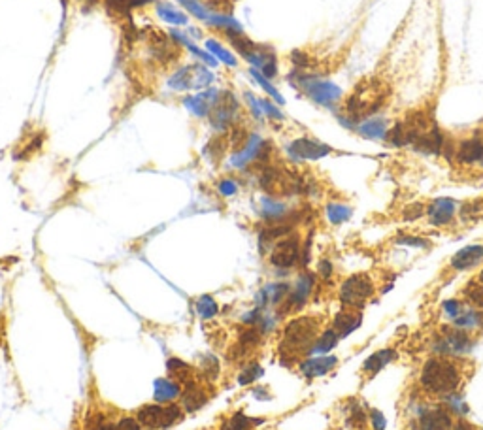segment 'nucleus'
<instances>
[{
  "label": "nucleus",
  "instance_id": "bb28decb",
  "mask_svg": "<svg viewBox=\"0 0 483 430\" xmlns=\"http://www.w3.org/2000/svg\"><path fill=\"white\" fill-rule=\"evenodd\" d=\"M206 47H208L210 53L214 55V57H217L221 62H225L227 67H236V62H238L236 61V57L230 53L228 49H225L223 44H219L217 40H208L206 42Z\"/></svg>",
  "mask_w": 483,
  "mask_h": 430
},
{
  "label": "nucleus",
  "instance_id": "9b49d317",
  "mask_svg": "<svg viewBox=\"0 0 483 430\" xmlns=\"http://www.w3.org/2000/svg\"><path fill=\"white\" fill-rule=\"evenodd\" d=\"M336 366H338V356L334 355L306 356V359L298 364L302 376H306L308 379L325 376V374H329L330 370H334Z\"/></svg>",
  "mask_w": 483,
  "mask_h": 430
},
{
  "label": "nucleus",
  "instance_id": "4be33fe9",
  "mask_svg": "<svg viewBox=\"0 0 483 430\" xmlns=\"http://www.w3.org/2000/svg\"><path fill=\"white\" fill-rule=\"evenodd\" d=\"M261 421H253L251 417H248L242 411H236L232 415L223 421V424L219 427V430H251L253 424H259Z\"/></svg>",
  "mask_w": 483,
  "mask_h": 430
},
{
  "label": "nucleus",
  "instance_id": "f3484780",
  "mask_svg": "<svg viewBox=\"0 0 483 430\" xmlns=\"http://www.w3.org/2000/svg\"><path fill=\"white\" fill-rule=\"evenodd\" d=\"M181 384H178L172 377H162V379H157L155 384V402L159 404H170L174 402L176 398L181 397Z\"/></svg>",
  "mask_w": 483,
  "mask_h": 430
},
{
  "label": "nucleus",
  "instance_id": "4468645a",
  "mask_svg": "<svg viewBox=\"0 0 483 430\" xmlns=\"http://www.w3.org/2000/svg\"><path fill=\"white\" fill-rule=\"evenodd\" d=\"M362 322V309H351V308H342L334 316L330 327L338 332V336L344 338L351 334L353 330H357L361 327Z\"/></svg>",
  "mask_w": 483,
  "mask_h": 430
},
{
  "label": "nucleus",
  "instance_id": "4c0bfd02",
  "mask_svg": "<svg viewBox=\"0 0 483 430\" xmlns=\"http://www.w3.org/2000/svg\"><path fill=\"white\" fill-rule=\"evenodd\" d=\"M474 282L483 283V266L480 270H477V274H476V277H474Z\"/></svg>",
  "mask_w": 483,
  "mask_h": 430
},
{
  "label": "nucleus",
  "instance_id": "dca6fc26",
  "mask_svg": "<svg viewBox=\"0 0 483 430\" xmlns=\"http://www.w3.org/2000/svg\"><path fill=\"white\" fill-rule=\"evenodd\" d=\"M396 359V350H393V347H385V350H380L376 351V353H372V355L364 361V364H362V374L368 377H374L376 374H380L387 364H391L393 361Z\"/></svg>",
  "mask_w": 483,
  "mask_h": 430
},
{
  "label": "nucleus",
  "instance_id": "a878e982",
  "mask_svg": "<svg viewBox=\"0 0 483 430\" xmlns=\"http://www.w3.org/2000/svg\"><path fill=\"white\" fill-rule=\"evenodd\" d=\"M195 309H196V313H198L202 319H210V317L217 316L219 306H217V302H215L212 296L204 295V296H201V298H196Z\"/></svg>",
  "mask_w": 483,
  "mask_h": 430
},
{
  "label": "nucleus",
  "instance_id": "1a4fd4ad",
  "mask_svg": "<svg viewBox=\"0 0 483 430\" xmlns=\"http://www.w3.org/2000/svg\"><path fill=\"white\" fill-rule=\"evenodd\" d=\"M148 47L151 57L157 62H161V64L174 62L176 57L180 55V47H178V44L172 38H167V36L157 33L151 34V38L148 40Z\"/></svg>",
  "mask_w": 483,
  "mask_h": 430
},
{
  "label": "nucleus",
  "instance_id": "6ab92c4d",
  "mask_svg": "<svg viewBox=\"0 0 483 430\" xmlns=\"http://www.w3.org/2000/svg\"><path fill=\"white\" fill-rule=\"evenodd\" d=\"M168 85L174 91H189L195 89V67H183L180 70H176L174 74L170 76Z\"/></svg>",
  "mask_w": 483,
  "mask_h": 430
},
{
  "label": "nucleus",
  "instance_id": "58836bf2",
  "mask_svg": "<svg viewBox=\"0 0 483 430\" xmlns=\"http://www.w3.org/2000/svg\"><path fill=\"white\" fill-rule=\"evenodd\" d=\"M60 2H62V4H65V2H67V0H60Z\"/></svg>",
  "mask_w": 483,
  "mask_h": 430
},
{
  "label": "nucleus",
  "instance_id": "f704fd0d",
  "mask_svg": "<svg viewBox=\"0 0 483 430\" xmlns=\"http://www.w3.org/2000/svg\"><path fill=\"white\" fill-rule=\"evenodd\" d=\"M259 104H261V110L262 114H266L270 117V119H280L282 121V114H280V110L272 104L270 101H259Z\"/></svg>",
  "mask_w": 483,
  "mask_h": 430
},
{
  "label": "nucleus",
  "instance_id": "5701e85b",
  "mask_svg": "<svg viewBox=\"0 0 483 430\" xmlns=\"http://www.w3.org/2000/svg\"><path fill=\"white\" fill-rule=\"evenodd\" d=\"M262 374H264V370H262L261 364L255 363V361H249V363H246V366L240 370V374H238V385L246 387V385L255 384Z\"/></svg>",
  "mask_w": 483,
  "mask_h": 430
},
{
  "label": "nucleus",
  "instance_id": "39448f33",
  "mask_svg": "<svg viewBox=\"0 0 483 430\" xmlns=\"http://www.w3.org/2000/svg\"><path fill=\"white\" fill-rule=\"evenodd\" d=\"M302 261V242L300 236L289 232L287 236L280 238L270 248V264L274 268L291 270Z\"/></svg>",
  "mask_w": 483,
  "mask_h": 430
},
{
  "label": "nucleus",
  "instance_id": "c9c22d12",
  "mask_svg": "<svg viewBox=\"0 0 483 430\" xmlns=\"http://www.w3.org/2000/svg\"><path fill=\"white\" fill-rule=\"evenodd\" d=\"M332 272H334V268H332V264H330L329 261L319 262L317 274H319V277H321V280H329V277L332 276Z\"/></svg>",
  "mask_w": 483,
  "mask_h": 430
},
{
  "label": "nucleus",
  "instance_id": "ddd939ff",
  "mask_svg": "<svg viewBox=\"0 0 483 430\" xmlns=\"http://www.w3.org/2000/svg\"><path fill=\"white\" fill-rule=\"evenodd\" d=\"M453 421L455 419L451 415V411L442 408V406H438L434 410L425 411L419 417V423H417L416 430H450Z\"/></svg>",
  "mask_w": 483,
  "mask_h": 430
},
{
  "label": "nucleus",
  "instance_id": "412c9836",
  "mask_svg": "<svg viewBox=\"0 0 483 430\" xmlns=\"http://www.w3.org/2000/svg\"><path fill=\"white\" fill-rule=\"evenodd\" d=\"M157 15L162 21L170 23V25H187V15L183 14L181 10H178V8L172 6V4H167V2H159L157 4Z\"/></svg>",
  "mask_w": 483,
  "mask_h": 430
},
{
  "label": "nucleus",
  "instance_id": "2f4dec72",
  "mask_svg": "<svg viewBox=\"0 0 483 430\" xmlns=\"http://www.w3.org/2000/svg\"><path fill=\"white\" fill-rule=\"evenodd\" d=\"M217 191L221 196H235L238 193V182L232 178H225L217 183Z\"/></svg>",
  "mask_w": 483,
  "mask_h": 430
},
{
  "label": "nucleus",
  "instance_id": "9d476101",
  "mask_svg": "<svg viewBox=\"0 0 483 430\" xmlns=\"http://www.w3.org/2000/svg\"><path fill=\"white\" fill-rule=\"evenodd\" d=\"M455 159L461 164H476L483 161V136H470L453 146Z\"/></svg>",
  "mask_w": 483,
  "mask_h": 430
},
{
  "label": "nucleus",
  "instance_id": "f8f14e48",
  "mask_svg": "<svg viewBox=\"0 0 483 430\" xmlns=\"http://www.w3.org/2000/svg\"><path fill=\"white\" fill-rule=\"evenodd\" d=\"M181 408L185 410V413H193L204 408L208 404V393L204 389V385L196 384V381H189L183 385L181 390Z\"/></svg>",
  "mask_w": 483,
  "mask_h": 430
},
{
  "label": "nucleus",
  "instance_id": "20e7f679",
  "mask_svg": "<svg viewBox=\"0 0 483 430\" xmlns=\"http://www.w3.org/2000/svg\"><path fill=\"white\" fill-rule=\"evenodd\" d=\"M185 415V410L178 404H146L136 411V419L142 424V429L149 430H167L174 424L181 423Z\"/></svg>",
  "mask_w": 483,
  "mask_h": 430
},
{
  "label": "nucleus",
  "instance_id": "c85d7f7f",
  "mask_svg": "<svg viewBox=\"0 0 483 430\" xmlns=\"http://www.w3.org/2000/svg\"><path fill=\"white\" fill-rule=\"evenodd\" d=\"M225 149H227V141H225V138H221V136H215V138H212V140L208 141V146H206V155H208L212 161L217 162V161H221Z\"/></svg>",
  "mask_w": 483,
  "mask_h": 430
},
{
  "label": "nucleus",
  "instance_id": "f03ea898",
  "mask_svg": "<svg viewBox=\"0 0 483 430\" xmlns=\"http://www.w3.org/2000/svg\"><path fill=\"white\" fill-rule=\"evenodd\" d=\"M323 319L319 316H298L283 327L280 338V356L285 361H298L312 355L321 334Z\"/></svg>",
  "mask_w": 483,
  "mask_h": 430
},
{
  "label": "nucleus",
  "instance_id": "cd10ccee",
  "mask_svg": "<svg viewBox=\"0 0 483 430\" xmlns=\"http://www.w3.org/2000/svg\"><path fill=\"white\" fill-rule=\"evenodd\" d=\"M149 2H153V0H106L108 8L114 10L115 14H128L130 10L146 6Z\"/></svg>",
  "mask_w": 483,
  "mask_h": 430
},
{
  "label": "nucleus",
  "instance_id": "423d86ee",
  "mask_svg": "<svg viewBox=\"0 0 483 430\" xmlns=\"http://www.w3.org/2000/svg\"><path fill=\"white\" fill-rule=\"evenodd\" d=\"M240 112V102L230 91H221L214 106L210 110V123L217 132H225L228 128L236 127V117Z\"/></svg>",
  "mask_w": 483,
  "mask_h": 430
},
{
  "label": "nucleus",
  "instance_id": "2eb2a0df",
  "mask_svg": "<svg viewBox=\"0 0 483 430\" xmlns=\"http://www.w3.org/2000/svg\"><path fill=\"white\" fill-rule=\"evenodd\" d=\"M289 153L296 157V159L316 161V159H321L323 155L330 153V149L327 146L319 144V141L308 140V138H298V140H295L289 146Z\"/></svg>",
  "mask_w": 483,
  "mask_h": 430
},
{
  "label": "nucleus",
  "instance_id": "7c9ffc66",
  "mask_svg": "<svg viewBox=\"0 0 483 430\" xmlns=\"http://www.w3.org/2000/svg\"><path fill=\"white\" fill-rule=\"evenodd\" d=\"M201 372L204 374L206 377H215L219 376V359L214 355H206L204 359H202V364H201Z\"/></svg>",
  "mask_w": 483,
  "mask_h": 430
},
{
  "label": "nucleus",
  "instance_id": "72a5a7b5",
  "mask_svg": "<svg viewBox=\"0 0 483 430\" xmlns=\"http://www.w3.org/2000/svg\"><path fill=\"white\" fill-rule=\"evenodd\" d=\"M115 427H117V430H142V424L138 423L136 417H121Z\"/></svg>",
  "mask_w": 483,
  "mask_h": 430
},
{
  "label": "nucleus",
  "instance_id": "f257e3e1",
  "mask_svg": "<svg viewBox=\"0 0 483 430\" xmlns=\"http://www.w3.org/2000/svg\"><path fill=\"white\" fill-rule=\"evenodd\" d=\"M464 381V366L459 356L432 355L419 372V387L429 397H450L461 389Z\"/></svg>",
  "mask_w": 483,
  "mask_h": 430
},
{
  "label": "nucleus",
  "instance_id": "c756f323",
  "mask_svg": "<svg viewBox=\"0 0 483 430\" xmlns=\"http://www.w3.org/2000/svg\"><path fill=\"white\" fill-rule=\"evenodd\" d=\"M251 76L255 78L257 83H259V85H261V87L264 89V91H266V93H269L270 96L274 98V101H278V102H280V104H283L282 94H280V93H278V91H276L274 85H272V83H270V81H269V78H264V76H262L261 72H259V70H255V68L251 70Z\"/></svg>",
  "mask_w": 483,
  "mask_h": 430
},
{
  "label": "nucleus",
  "instance_id": "0eeeda50",
  "mask_svg": "<svg viewBox=\"0 0 483 430\" xmlns=\"http://www.w3.org/2000/svg\"><path fill=\"white\" fill-rule=\"evenodd\" d=\"M483 266V246L480 243H472L466 248L459 249L455 255H451L450 262H448V272L450 274H463V272H470V270L482 268Z\"/></svg>",
  "mask_w": 483,
  "mask_h": 430
},
{
  "label": "nucleus",
  "instance_id": "7ed1b4c3",
  "mask_svg": "<svg viewBox=\"0 0 483 430\" xmlns=\"http://www.w3.org/2000/svg\"><path fill=\"white\" fill-rule=\"evenodd\" d=\"M378 291L376 280L368 272H357L351 274L340 283L338 287V300L342 308L362 309L374 298Z\"/></svg>",
  "mask_w": 483,
  "mask_h": 430
},
{
  "label": "nucleus",
  "instance_id": "473e14b6",
  "mask_svg": "<svg viewBox=\"0 0 483 430\" xmlns=\"http://www.w3.org/2000/svg\"><path fill=\"white\" fill-rule=\"evenodd\" d=\"M348 215H349V209L346 208V206H338V204H330V206H329L330 221L340 223V221H344V219H346Z\"/></svg>",
  "mask_w": 483,
  "mask_h": 430
},
{
  "label": "nucleus",
  "instance_id": "e433bc0d",
  "mask_svg": "<svg viewBox=\"0 0 483 430\" xmlns=\"http://www.w3.org/2000/svg\"><path fill=\"white\" fill-rule=\"evenodd\" d=\"M89 430H117V427H115V423H102V421H99Z\"/></svg>",
  "mask_w": 483,
  "mask_h": 430
},
{
  "label": "nucleus",
  "instance_id": "a211bd4d",
  "mask_svg": "<svg viewBox=\"0 0 483 430\" xmlns=\"http://www.w3.org/2000/svg\"><path fill=\"white\" fill-rule=\"evenodd\" d=\"M167 368H168V374H170V377H172V379H176L178 384H181V387H183L185 384H189V381H193L195 370H193V366H189L185 361H181V359H176V356H172V359H168Z\"/></svg>",
  "mask_w": 483,
  "mask_h": 430
},
{
  "label": "nucleus",
  "instance_id": "b1692460",
  "mask_svg": "<svg viewBox=\"0 0 483 430\" xmlns=\"http://www.w3.org/2000/svg\"><path fill=\"white\" fill-rule=\"evenodd\" d=\"M459 217L463 221H476L483 217V196L482 198H474V200L464 202L463 206L459 208Z\"/></svg>",
  "mask_w": 483,
  "mask_h": 430
},
{
  "label": "nucleus",
  "instance_id": "393cba45",
  "mask_svg": "<svg viewBox=\"0 0 483 430\" xmlns=\"http://www.w3.org/2000/svg\"><path fill=\"white\" fill-rule=\"evenodd\" d=\"M464 300L468 302L470 308L483 309V283L472 282L464 289Z\"/></svg>",
  "mask_w": 483,
  "mask_h": 430
},
{
  "label": "nucleus",
  "instance_id": "aec40b11",
  "mask_svg": "<svg viewBox=\"0 0 483 430\" xmlns=\"http://www.w3.org/2000/svg\"><path fill=\"white\" fill-rule=\"evenodd\" d=\"M338 340H342V338L338 336V332H336L332 327L321 330V334H319L316 345H314V350H312V355H316V353L317 355H327L329 351L334 350Z\"/></svg>",
  "mask_w": 483,
  "mask_h": 430
},
{
  "label": "nucleus",
  "instance_id": "6e6552de",
  "mask_svg": "<svg viewBox=\"0 0 483 430\" xmlns=\"http://www.w3.org/2000/svg\"><path fill=\"white\" fill-rule=\"evenodd\" d=\"M457 214H459V206L451 198H438L427 204L425 208V217L432 227H448L455 221Z\"/></svg>",
  "mask_w": 483,
  "mask_h": 430
}]
</instances>
